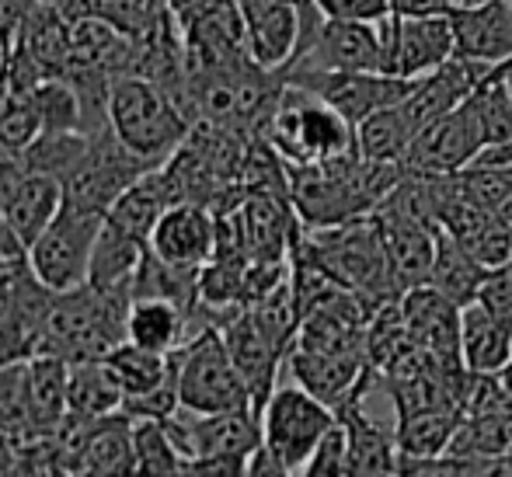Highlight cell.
Instances as JSON below:
<instances>
[{
	"label": "cell",
	"instance_id": "1",
	"mask_svg": "<svg viewBox=\"0 0 512 477\" xmlns=\"http://www.w3.org/2000/svg\"><path fill=\"white\" fill-rule=\"evenodd\" d=\"M129 296H108L95 286H77L70 293H53L42 317L35 352H49L67 363L102 359L126 338Z\"/></svg>",
	"mask_w": 512,
	"mask_h": 477
},
{
	"label": "cell",
	"instance_id": "2",
	"mask_svg": "<svg viewBox=\"0 0 512 477\" xmlns=\"http://www.w3.org/2000/svg\"><path fill=\"white\" fill-rule=\"evenodd\" d=\"M108 126L150 164H164L192 133V119L178 108V101L140 74H119L112 81Z\"/></svg>",
	"mask_w": 512,
	"mask_h": 477
},
{
	"label": "cell",
	"instance_id": "3",
	"mask_svg": "<svg viewBox=\"0 0 512 477\" xmlns=\"http://www.w3.org/2000/svg\"><path fill=\"white\" fill-rule=\"evenodd\" d=\"M262 140H269L286 164H321L356 150V126L328 101L286 81Z\"/></svg>",
	"mask_w": 512,
	"mask_h": 477
},
{
	"label": "cell",
	"instance_id": "4",
	"mask_svg": "<svg viewBox=\"0 0 512 477\" xmlns=\"http://www.w3.org/2000/svg\"><path fill=\"white\" fill-rule=\"evenodd\" d=\"M304 241L345 289H356V293L370 296L373 303L398 300L391 269H387L384 237H380L373 213L345 220L338 227L310 230V234H304Z\"/></svg>",
	"mask_w": 512,
	"mask_h": 477
},
{
	"label": "cell",
	"instance_id": "5",
	"mask_svg": "<svg viewBox=\"0 0 512 477\" xmlns=\"http://www.w3.org/2000/svg\"><path fill=\"white\" fill-rule=\"evenodd\" d=\"M175 363H178V397H182V408L199 411V415L255 408L248 383H244L241 370L230 359L223 331L216 324L199 328L182 349H175Z\"/></svg>",
	"mask_w": 512,
	"mask_h": 477
},
{
	"label": "cell",
	"instance_id": "6",
	"mask_svg": "<svg viewBox=\"0 0 512 477\" xmlns=\"http://www.w3.org/2000/svg\"><path fill=\"white\" fill-rule=\"evenodd\" d=\"M338 422V411L300 383L276 387L262 408V446L276 457L283 474H304L321 436Z\"/></svg>",
	"mask_w": 512,
	"mask_h": 477
},
{
	"label": "cell",
	"instance_id": "7",
	"mask_svg": "<svg viewBox=\"0 0 512 477\" xmlns=\"http://www.w3.org/2000/svg\"><path fill=\"white\" fill-rule=\"evenodd\" d=\"M380 32L373 21L328 18L321 7L304 14V35L283 74H335V70H380ZM384 74V70H380Z\"/></svg>",
	"mask_w": 512,
	"mask_h": 477
},
{
	"label": "cell",
	"instance_id": "8",
	"mask_svg": "<svg viewBox=\"0 0 512 477\" xmlns=\"http://www.w3.org/2000/svg\"><path fill=\"white\" fill-rule=\"evenodd\" d=\"M102 227V213H81V209L63 206L56 220L25 248L32 276L49 293H70V289L84 286Z\"/></svg>",
	"mask_w": 512,
	"mask_h": 477
},
{
	"label": "cell",
	"instance_id": "9",
	"mask_svg": "<svg viewBox=\"0 0 512 477\" xmlns=\"http://www.w3.org/2000/svg\"><path fill=\"white\" fill-rule=\"evenodd\" d=\"M157 164L136 157L112 129L105 133H91L88 150L81 154V161L70 168V175L63 178V206L81 209V213H108L115 206L122 192L143 178Z\"/></svg>",
	"mask_w": 512,
	"mask_h": 477
},
{
	"label": "cell",
	"instance_id": "10",
	"mask_svg": "<svg viewBox=\"0 0 512 477\" xmlns=\"http://www.w3.org/2000/svg\"><path fill=\"white\" fill-rule=\"evenodd\" d=\"M481 147H485V129L474 101L467 98L464 105L439 115L415 136L405 168L415 175H457L481 154Z\"/></svg>",
	"mask_w": 512,
	"mask_h": 477
},
{
	"label": "cell",
	"instance_id": "11",
	"mask_svg": "<svg viewBox=\"0 0 512 477\" xmlns=\"http://www.w3.org/2000/svg\"><path fill=\"white\" fill-rule=\"evenodd\" d=\"M182 35L185 56H189V77L251 60L241 0H209L203 11L182 21Z\"/></svg>",
	"mask_w": 512,
	"mask_h": 477
},
{
	"label": "cell",
	"instance_id": "12",
	"mask_svg": "<svg viewBox=\"0 0 512 477\" xmlns=\"http://www.w3.org/2000/svg\"><path fill=\"white\" fill-rule=\"evenodd\" d=\"M290 84H300L310 95L328 101L335 112L356 126L359 119L380 112V108L401 105L415 81L394 74H380V70H335V74H283Z\"/></svg>",
	"mask_w": 512,
	"mask_h": 477
},
{
	"label": "cell",
	"instance_id": "13",
	"mask_svg": "<svg viewBox=\"0 0 512 477\" xmlns=\"http://www.w3.org/2000/svg\"><path fill=\"white\" fill-rule=\"evenodd\" d=\"M373 220L384 237L387 251V269H391L394 293H408V289L429 283L432 262H436V237L439 227L415 216L401 213L394 206H377L373 209Z\"/></svg>",
	"mask_w": 512,
	"mask_h": 477
},
{
	"label": "cell",
	"instance_id": "14",
	"mask_svg": "<svg viewBox=\"0 0 512 477\" xmlns=\"http://www.w3.org/2000/svg\"><path fill=\"white\" fill-rule=\"evenodd\" d=\"M398 303L411 342L418 349H425L446 366H464L460 359V303H453L429 283L401 293Z\"/></svg>",
	"mask_w": 512,
	"mask_h": 477
},
{
	"label": "cell",
	"instance_id": "15",
	"mask_svg": "<svg viewBox=\"0 0 512 477\" xmlns=\"http://www.w3.org/2000/svg\"><path fill=\"white\" fill-rule=\"evenodd\" d=\"M310 7L290 4V0H241L244 25H248V53L258 67L279 70V74L290 67Z\"/></svg>",
	"mask_w": 512,
	"mask_h": 477
},
{
	"label": "cell",
	"instance_id": "16",
	"mask_svg": "<svg viewBox=\"0 0 512 477\" xmlns=\"http://www.w3.org/2000/svg\"><path fill=\"white\" fill-rule=\"evenodd\" d=\"M286 359H290L286 366H290L293 380L331 408H342L349 397H363L366 387L377 377L366 356H359V352H310L293 345Z\"/></svg>",
	"mask_w": 512,
	"mask_h": 477
},
{
	"label": "cell",
	"instance_id": "17",
	"mask_svg": "<svg viewBox=\"0 0 512 477\" xmlns=\"http://www.w3.org/2000/svg\"><path fill=\"white\" fill-rule=\"evenodd\" d=\"M488 70H492V63L453 56V60H446L439 70L418 77L415 88L408 91V98L401 101V108H405V115L415 122L418 133H422V129L429 126V122H436L439 115L464 105V101L478 91V84L488 77Z\"/></svg>",
	"mask_w": 512,
	"mask_h": 477
},
{
	"label": "cell",
	"instance_id": "18",
	"mask_svg": "<svg viewBox=\"0 0 512 477\" xmlns=\"http://www.w3.org/2000/svg\"><path fill=\"white\" fill-rule=\"evenodd\" d=\"M150 248L171 265L203 269L216 251V213L203 202H175L157 220Z\"/></svg>",
	"mask_w": 512,
	"mask_h": 477
},
{
	"label": "cell",
	"instance_id": "19",
	"mask_svg": "<svg viewBox=\"0 0 512 477\" xmlns=\"http://www.w3.org/2000/svg\"><path fill=\"white\" fill-rule=\"evenodd\" d=\"M457 56L481 63H506L512 56V0H481V4L450 7Z\"/></svg>",
	"mask_w": 512,
	"mask_h": 477
},
{
	"label": "cell",
	"instance_id": "20",
	"mask_svg": "<svg viewBox=\"0 0 512 477\" xmlns=\"http://www.w3.org/2000/svg\"><path fill=\"white\" fill-rule=\"evenodd\" d=\"M70 46H74V21L56 7V0H49V4L28 7L11 53L21 56L46 81V77H67Z\"/></svg>",
	"mask_w": 512,
	"mask_h": 477
},
{
	"label": "cell",
	"instance_id": "21",
	"mask_svg": "<svg viewBox=\"0 0 512 477\" xmlns=\"http://www.w3.org/2000/svg\"><path fill=\"white\" fill-rule=\"evenodd\" d=\"M220 331H223V342H227L230 359H234V366L241 370L244 383H248L255 411L262 415L265 401H269L272 390H276V373H279L283 356L272 349V342L262 335V328L255 324L248 307L237 310L234 317H227V321L220 324Z\"/></svg>",
	"mask_w": 512,
	"mask_h": 477
},
{
	"label": "cell",
	"instance_id": "22",
	"mask_svg": "<svg viewBox=\"0 0 512 477\" xmlns=\"http://www.w3.org/2000/svg\"><path fill=\"white\" fill-rule=\"evenodd\" d=\"M335 411L338 422L345 425V439H349V474H401L398 429L373 422L363 411V397H349Z\"/></svg>",
	"mask_w": 512,
	"mask_h": 477
},
{
	"label": "cell",
	"instance_id": "23",
	"mask_svg": "<svg viewBox=\"0 0 512 477\" xmlns=\"http://www.w3.org/2000/svg\"><path fill=\"white\" fill-rule=\"evenodd\" d=\"M60 209H63V182L53 175H42V171H21L14 189L0 202V216H4L11 234L25 248L56 220Z\"/></svg>",
	"mask_w": 512,
	"mask_h": 477
},
{
	"label": "cell",
	"instance_id": "24",
	"mask_svg": "<svg viewBox=\"0 0 512 477\" xmlns=\"http://www.w3.org/2000/svg\"><path fill=\"white\" fill-rule=\"evenodd\" d=\"M460 359L474 377L502 373L512 363V324L481 300L460 307Z\"/></svg>",
	"mask_w": 512,
	"mask_h": 477
},
{
	"label": "cell",
	"instance_id": "25",
	"mask_svg": "<svg viewBox=\"0 0 512 477\" xmlns=\"http://www.w3.org/2000/svg\"><path fill=\"white\" fill-rule=\"evenodd\" d=\"M457 56V39H453L450 14H429V18H401L398 32V60H394V77H418L439 70L446 60Z\"/></svg>",
	"mask_w": 512,
	"mask_h": 477
},
{
	"label": "cell",
	"instance_id": "26",
	"mask_svg": "<svg viewBox=\"0 0 512 477\" xmlns=\"http://www.w3.org/2000/svg\"><path fill=\"white\" fill-rule=\"evenodd\" d=\"M147 248H150L147 241H140V237H133L129 230L105 220L102 234H98V244H95V255H91L88 286H95L98 293L129 296V300H133V283H136V272H140Z\"/></svg>",
	"mask_w": 512,
	"mask_h": 477
},
{
	"label": "cell",
	"instance_id": "27",
	"mask_svg": "<svg viewBox=\"0 0 512 477\" xmlns=\"http://www.w3.org/2000/svg\"><path fill=\"white\" fill-rule=\"evenodd\" d=\"M67 380L70 363L49 352L28 356V415H32V439L53 436L67 418Z\"/></svg>",
	"mask_w": 512,
	"mask_h": 477
},
{
	"label": "cell",
	"instance_id": "28",
	"mask_svg": "<svg viewBox=\"0 0 512 477\" xmlns=\"http://www.w3.org/2000/svg\"><path fill=\"white\" fill-rule=\"evenodd\" d=\"M189 310L178 303L161 300V296H136L126 314V338L143 349L154 352H175L189 338Z\"/></svg>",
	"mask_w": 512,
	"mask_h": 477
},
{
	"label": "cell",
	"instance_id": "29",
	"mask_svg": "<svg viewBox=\"0 0 512 477\" xmlns=\"http://www.w3.org/2000/svg\"><path fill=\"white\" fill-rule=\"evenodd\" d=\"M133 415L112 411L88 425L81 450V474H136Z\"/></svg>",
	"mask_w": 512,
	"mask_h": 477
},
{
	"label": "cell",
	"instance_id": "30",
	"mask_svg": "<svg viewBox=\"0 0 512 477\" xmlns=\"http://www.w3.org/2000/svg\"><path fill=\"white\" fill-rule=\"evenodd\" d=\"M168 206H175V199H171L168 182H164V175H161V164H157V168H150L143 178H136V182L115 199V206L105 213V220H112L115 227L129 230L133 237L150 244V234H154L157 220H161Z\"/></svg>",
	"mask_w": 512,
	"mask_h": 477
},
{
	"label": "cell",
	"instance_id": "31",
	"mask_svg": "<svg viewBox=\"0 0 512 477\" xmlns=\"http://www.w3.org/2000/svg\"><path fill=\"white\" fill-rule=\"evenodd\" d=\"M418 129L401 105L380 108L356 122V154L380 164H405Z\"/></svg>",
	"mask_w": 512,
	"mask_h": 477
},
{
	"label": "cell",
	"instance_id": "32",
	"mask_svg": "<svg viewBox=\"0 0 512 477\" xmlns=\"http://www.w3.org/2000/svg\"><path fill=\"white\" fill-rule=\"evenodd\" d=\"M488 269L450 234V230L439 227L436 237V262L429 272V286H436L443 296H450L453 303L467 307L471 300H478V289L485 283Z\"/></svg>",
	"mask_w": 512,
	"mask_h": 477
},
{
	"label": "cell",
	"instance_id": "33",
	"mask_svg": "<svg viewBox=\"0 0 512 477\" xmlns=\"http://www.w3.org/2000/svg\"><path fill=\"white\" fill-rule=\"evenodd\" d=\"M122 387L115 383L112 370L105 366V359H81L70 363V380H67V415L77 418H102L112 411H122Z\"/></svg>",
	"mask_w": 512,
	"mask_h": 477
},
{
	"label": "cell",
	"instance_id": "34",
	"mask_svg": "<svg viewBox=\"0 0 512 477\" xmlns=\"http://www.w3.org/2000/svg\"><path fill=\"white\" fill-rule=\"evenodd\" d=\"M102 359H105L108 370H112L115 383L122 387L126 401L161 387V383L175 373V352L143 349V345L129 342V338H122V342L115 345V349H108Z\"/></svg>",
	"mask_w": 512,
	"mask_h": 477
},
{
	"label": "cell",
	"instance_id": "35",
	"mask_svg": "<svg viewBox=\"0 0 512 477\" xmlns=\"http://www.w3.org/2000/svg\"><path fill=\"white\" fill-rule=\"evenodd\" d=\"M464 411L460 408H425V411H411V415H398V450L405 460L418 457H436L446 453L453 432H457Z\"/></svg>",
	"mask_w": 512,
	"mask_h": 477
},
{
	"label": "cell",
	"instance_id": "36",
	"mask_svg": "<svg viewBox=\"0 0 512 477\" xmlns=\"http://www.w3.org/2000/svg\"><path fill=\"white\" fill-rule=\"evenodd\" d=\"M133 457L136 474H182V453L161 418L133 422Z\"/></svg>",
	"mask_w": 512,
	"mask_h": 477
},
{
	"label": "cell",
	"instance_id": "37",
	"mask_svg": "<svg viewBox=\"0 0 512 477\" xmlns=\"http://www.w3.org/2000/svg\"><path fill=\"white\" fill-rule=\"evenodd\" d=\"M35 112H39L42 133H74L81 129V101L67 77H46L32 91Z\"/></svg>",
	"mask_w": 512,
	"mask_h": 477
},
{
	"label": "cell",
	"instance_id": "38",
	"mask_svg": "<svg viewBox=\"0 0 512 477\" xmlns=\"http://www.w3.org/2000/svg\"><path fill=\"white\" fill-rule=\"evenodd\" d=\"M471 101H474V108H478L481 129H485V147L488 143L512 140V98H509V88H506V81H502L499 67L488 70V77L478 84Z\"/></svg>",
	"mask_w": 512,
	"mask_h": 477
},
{
	"label": "cell",
	"instance_id": "39",
	"mask_svg": "<svg viewBox=\"0 0 512 477\" xmlns=\"http://www.w3.org/2000/svg\"><path fill=\"white\" fill-rule=\"evenodd\" d=\"M307 477H331V474H349V439H345V425L335 422L328 432L321 436V443L310 453Z\"/></svg>",
	"mask_w": 512,
	"mask_h": 477
},
{
	"label": "cell",
	"instance_id": "40",
	"mask_svg": "<svg viewBox=\"0 0 512 477\" xmlns=\"http://www.w3.org/2000/svg\"><path fill=\"white\" fill-rule=\"evenodd\" d=\"M478 300L488 310H495L506 324H512V262L499 265V269H488L485 283L478 289Z\"/></svg>",
	"mask_w": 512,
	"mask_h": 477
},
{
	"label": "cell",
	"instance_id": "41",
	"mask_svg": "<svg viewBox=\"0 0 512 477\" xmlns=\"http://www.w3.org/2000/svg\"><path fill=\"white\" fill-rule=\"evenodd\" d=\"M314 4L321 7V14H328V18L373 21V25L394 11L391 0H314Z\"/></svg>",
	"mask_w": 512,
	"mask_h": 477
},
{
	"label": "cell",
	"instance_id": "42",
	"mask_svg": "<svg viewBox=\"0 0 512 477\" xmlns=\"http://www.w3.org/2000/svg\"><path fill=\"white\" fill-rule=\"evenodd\" d=\"M391 7L401 18H429V14H450L453 0H391Z\"/></svg>",
	"mask_w": 512,
	"mask_h": 477
},
{
	"label": "cell",
	"instance_id": "43",
	"mask_svg": "<svg viewBox=\"0 0 512 477\" xmlns=\"http://www.w3.org/2000/svg\"><path fill=\"white\" fill-rule=\"evenodd\" d=\"M164 4L171 7V14H175L178 25H182V21H189L196 11H203V7L209 4V0H164Z\"/></svg>",
	"mask_w": 512,
	"mask_h": 477
},
{
	"label": "cell",
	"instance_id": "44",
	"mask_svg": "<svg viewBox=\"0 0 512 477\" xmlns=\"http://www.w3.org/2000/svg\"><path fill=\"white\" fill-rule=\"evenodd\" d=\"M499 74H502V81H506V88H509V98H512V56L506 63H499Z\"/></svg>",
	"mask_w": 512,
	"mask_h": 477
},
{
	"label": "cell",
	"instance_id": "45",
	"mask_svg": "<svg viewBox=\"0 0 512 477\" xmlns=\"http://www.w3.org/2000/svg\"><path fill=\"white\" fill-rule=\"evenodd\" d=\"M499 474H512V446H509V453L499 460Z\"/></svg>",
	"mask_w": 512,
	"mask_h": 477
},
{
	"label": "cell",
	"instance_id": "46",
	"mask_svg": "<svg viewBox=\"0 0 512 477\" xmlns=\"http://www.w3.org/2000/svg\"><path fill=\"white\" fill-rule=\"evenodd\" d=\"M290 4H300V7H310L314 0H290Z\"/></svg>",
	"mask_w": 512,
	"mask_h": 477
},
{
	"label": "cell",
	"instance_id": "47",
	"mask_svg": "<svg viewBox=\"0 0 512 477\" xmlns=\"http://www.w3.org/2000/svg\"><path fill=\"white\" fill-rule=\"evenodd\" d=\"M453 4H481V0H453Z\"/></svg>",
	"mask_w": 512,
	"mask_h": 477
},
{
	"label": "cell",
	"instance_id": "48",
	"mask_svg": "<svg viewBox=\"0 0 512 477\" xmlns=\"http://www.w3.org/2000/svg\"><path fill=\"white\" fill-rule=\"evenodd\" d=\"M28 4H32V7H35V4H49V0H28Z\"/></svg>",
	"mask_w": 512,
	"mask_h": 477
},
{
	"label": "cell",
	"instance_id": "49",
	"mask_svg": "<svg viewBox=\"0 0 512 477\" xmlns=\"http://www.w3.org/2000/svg\"><path fill=\"white\" fill-rule=\"evenodd\" d=\"M0 63H4V56H0Z\"/></svg>",
	"mask_w": 512,
	"mask_h": 477
}]
</instances>
